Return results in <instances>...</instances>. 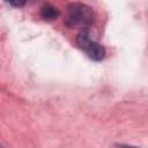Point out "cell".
Listing matches in <instances>:
<instances>
[{"label":"cell","instance_id":"1","mask_svg":"<svg viewBox=\"0 0 148 148\" xmlns=\"http://www.w3.org/2000/svg\"><path fill=\"white\" fill-rule=\"evenodd\" d=\"M95 20V13L91 7L80 2L69 3L66 8L65 23L69 27H87Z\"/></svg>","mask_w":148,"mask_h":148},{"label":"cell","instance_id":"2","mask_svg":"<svg viewBox=\"0 0 148 148\" xmlns=\"http://www.w3.org/2000/svg\"><path fill=\"white\" fill-rule=\"evenodd\" d=\"M81 49L87 53V56H88L91 60L101 61V60L104 59V56H105V50H104V47H103L99 43L95 42L94 39L89 40V42H88L87 44H84Z\"/></svg>","mask_w":148,"mask_h":148},{"label":"cell","instance_id":"3","mask_svg":"<svg viewBox=\"0 0 148 148\" xmlns=\"http://www.w3.org/2000/svg\"><path fill=\"white\" fill-rule=\"evenodd\" d=\"M59 9L51 3H45L40 8V16L45 21H53L59 16Z\"/></svg>","mask_w":148,"mask_h":148},{"label":"cell","instance_id":"4","mask_svg":"<svg viewBox=\"0 0 148 148\" xmlns=\"http://www.w3.org/2000/svg\"><path fill=\"white\" fill-rule=\"evenodd\" d=\"M10 6H15V7H22V6H24L25 5V1H15V2H8Z\"/></svg>","mask_w":148,"mask_h":148},{"label":"cell","instance_id":"5","mask_svg":"<svg viewBox=\"0 0 148 148\" xmlns=\"http://www.w3.org/2000/svg\"><path fill=\"white\" fill-rule=\"evenodd\" d=\"M120 148H136V147H132V146H120Z\"/></svg>","mask_w":148,"mask_h":148}]
</instances>
